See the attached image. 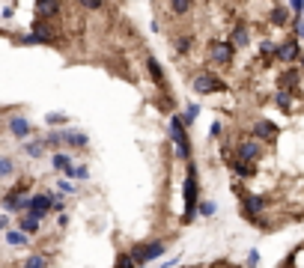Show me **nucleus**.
Here are the masks:
<instances>
[{
  "label": "nucleus",
  "mask_w": 304,
  "mask_h": 268,
  "mask_svg": "<svg viewBox=\"0 0 304 268\" xmlns=\"http://www.w3.org/2000/svg\"><path fill=\"white\" fill-rule=\"evenodd\" d=\"M87 134H81V131H66V143L69 146H75V149H87Z\"/></svg>",
  "instance_id": "20"
},
{
  "label": "nucleus",
  "mask_w": 304,
  "mask_h": 268,
  "mask_svg": "<svg viewBox=\"0 0 304 268\" xmlns=\"http://www.w3.org/2000/svg\"><path fill=\"white\" fill-rule=\"evenodd\" d=\"M233 42H212V48H209V57L218 63V66H230L233 63Z\"/></svg>",
  "instance_id": "10"
},
{
  "label": "nucleus",
  "mask_w": 304,
  "mask_h": 268,
  "mask_svg": "<svg viewBox=\"0 0 304 268\" xmlns=\"http://www.w3.org/2000/svg\"><path fill=\"white\" fill-rule=\"evenodd\" d=\"M298 81H301V72L298 69H286L280 74V90L283 93H298Z\"/></svg>",
  "instance_id": "12"
},
{
  "label": "nucleus",
  "mask_w": 304,
  "mask_h": 268,
  "mask_svg": "<svg viewBox=\"0 0 304 268\" xmlns=\"http://www.w3.org/2000/svg\"><path fill=\"white\" fill-rule=\"evenodd\" d=\"M24 268H48V259H45V256H39V253H36V256L24 259Z\"/></svg>",
  "instance_id": "27"
},
{
  "label": "nucleus",
  "mask_w": 304,
  "mask_h": 268,
  "mask_svg": "<svg viewBox=\"0 0 304 268\" xmlns=\"http://www.w3.org/2000/svg\"><path fill=\"white\" fill-rule=\"evenodd\" d=\"M278 134H280V128H278L272 120H265V117H262V120H256V122H253V137H256V140H275Z\"/></svg>",
  "instance_id": "11"
},
{
  "label": "nucleus",
  "mask_w": 304,
  "mask_h": 268,
  "mask_svg": "<svg viewBox=\"0 0 304 268\" xmlns=\"http://www.w3.org/2000/svg\"><path fill=\"white\" fill-rule=\"evenodd\" d=\"M18 229H21V233H24V236H33V233H36V229H39V220H36L33 215H24V218L18 220Z\"/></svg>",
  "instance_id": "19"
},
{
  "label": "nucleus",
  "mask_w": 304,
  "mask_h": 268,
  "mask_svg": "<svg viewBox=\"0 0 304 268\" xmlns=\"http://www.w3.org/2000/svg\"><path fill=\"white\" fill-rule=\"evenodd\" d=\"M275 60H280V63H292V60H298V63H301V48H298V39H295V36H289L286 42L278 45Z\"/></svg>",
  "instance_id": "9"
},
{
  "label": "nucleus",
  "mask_w": 304,
  "mask_h": 268,
  "mask_svg": "<svg viewBox=\"0 0 304 268\" xmlns=\"http://www.w3.org/2000/svg\"><path fill=\"white\" fill-rule=\"evenodd\" d=\"M164 253V244L161 242H146V244H134L131 247V259L137 262V265H146V262H152V259H158Z\"/></svg>",
  "instance_id": "4"
},
{
  "label": "nucleus",
  "mask_w": 304,
  "mask_h": 268,
  "mask_svg": "<svg viewBox=\"0 0 304 268\" xmlns=\"http://www.w3.org/2000/svg\"><path fill=\"white\" fill-rule=\"evenodd\" d=\"M60 12H63V6H60V3H51V0H48V3H45V0H39V3H36V15H39L42 21L60 15Z\"/></svg>",
  "instance_id": "14"
},
{
  "label": "nucleus",
  "mask_w": 304,
  "mask_h": 268,
  "mask_svg": "<svg viewBox=\"0 0 304 268\" xmlns=\"http://www.w3.org/2000/svg\"><path fill=\"white\" fill-rule=\"evenodd\" d=\"M301 69H304V57H301Z\"/></svg>",
  "instance_id": "39"
},
{
  "label": "nucleus",
  "mask_w": 304,
  "mask_h": 268,
  "mask_svg": "<svg viewBox=\"0 0 304 268\" xmlns=\"http://www.w3.org/2000/svg\"><path fill=\"white\" fill-rule=\"evenodd\" d=\"M265 197H256V194H248L245 200H242V215L248 218V220H253V223H259L262 218H259V212H265Z\"/></svg>",
  "instance_id": "6"
},
{
  "label": "nucleus",
  "mask_w": 304,
  "mask_h": 268,
  "mask_svg": "<svg viewBox=\"0 0 304 268\" xmlns=\"http://www.w3.org/2000/svg\"><path fill=\"white\" fill-rule=\"evenodd\" d=\"M51 164H54V170H63V173H66V170L72 167V158L66 155V152H54V155H51Z\"/></svg>",
  "instance_id": "21"
},
{
  "label": "nucleus",
  "mask_w": 304,
  "mask_h": 268,
  "mask_svg": "<svg viewBox=\"0 0 304 268\" xmlns=\"http://www.w3.org/2000/svg\"><path fill=\"white\" fill-rule=\"evenodd\" d=\"M0 176H3V179L12 176V158H0Z\"/></svg>",
  "instance_id": "31"
},
{
  "label": "nucleus",
  "mask_w": 304,
  "mask_h": 268,
  "mask_svg": "<svg viewBox=\"0 0 304 268\" xmlns=\"http://www.w3.org/2000/svg\"><path fill=\"white\" fill-rule=\"evenodd\" d=\"M45 122H48V125H66V122H69V117H66V113H48Z\"/></svg>",
  "instance_id": "29"
},
{
  "label": "nucleus",
  "mask_w": 304,
  "mask_h": 268,
  "mask_svg": "<svg viewBox=\"0 0 304 268\" xmlns=\"http://www.w3.org/2000/svg\"><path fill=\"white\" fill-rule=\"evenodd\" d=\"M9 131H12L18 140H24V137L30 134V122H27L24 117H9Z\"/></svg>",
  "instance_id": "15"
},
{
  "label": "nucleus",
  "mask_w": 304,
  "mask_h": 268,
  "mask_svg": "<svg viewBox=\"0 0 304 268\" xmlns=\"http://www.w3.org/2000/svg\"><path fill=\"white\" fill-rule=\"evenodd\" d=\"M191 9H194V3H188V0H173V3H170V12H176V15H185Z\"/></svg>",
  "instance_id": "25"
},
{
  "label": "nucleus",
  "mask_w": 304,
  "mask_h": 268,
  "mask_svg": "<svg viewBox=\"0 0 304 268\" xmlns=\"http://www.w3.org/2000/svg\"><path fill=\"white\" fill-rule=\"evenodd\" d=\"M230 42H233V48H245V45L251 42V30H248V24H245V21H239V24L233 27Z\"/></svg>",
  "instance_id": "13"
},
{
  "label": "nucleus",
  "mask_w": 304,
  "mask_h": 268,
  "mask_svg": "<svg viewBox=\"0 0 304 268\" xmlns=\"http://www.w3.org/2000/svg\"><path fill=\"white\" fill-rule=\"evenodd\" d=\"M146 72H149V78L164 90V72H161V66H158V60H155V57H146Z\"/></svg>",
  "instance_id": "16"
},
{
  "label": "nucleus",
  "mask_w": 304,
  "mask_h": 268,
  "mask_svg": "<svg viewBox=\"0 0 304 268\" xmlns=\"http://www.w3.org/2000/svg\"><path fill=\"white\" fill-rule=\"evenodd\" d=\"M236 158L245 161V164H253L262 158V143L256 137H248V140H236Z\"/></svg>",
  "instance_id": "3"
},
{
  "label": "nucleus",
  "mask_w": 304,
  "mask_h": 268,
  "mask_svg": "<svg viewBox=\"0 0 304 268\" xmlns=\"http://www.w3.org/2000/svg\"><path fill=\"white\" fill-rule=\"evenodd\" d=\"M230 170H233L239 179H253V176H256V167H253V164H245V161H239V158L230 164Z\"/></svg>",
  "instance_id": "18"
},
{
  "label": "nucleus",
  "mask_w": 304,
  "mask_h": 268,
  "mask_svg": "<svg viewBox=\"0 0 304 268\" xmlns=\"http://www.w3.org/2000/svg\"><path fill=\"white\" fill-rule=\"evenodd\" d=\"M191 48H194V36H179V39H176V51L179 54H188Z\"/></svg>",
  "instance_id": "24"
},
{
  "label": "nucleus",
  "mask_w": 304,
  "mask_h": 268,
  "mask_svg": "<svg viewBox=\"0 0 304 268\" xmlns=\"http://www.w3.org/2000/svg\"><path fill=\"white\" fill-rule=\"evenodd\" d=\"M269 21H272L275 27H286V24H292V18L286 15V6H283V3L272 6V15H269Z\"/></svg>",
  "instance_id": "17"
},
{
  "label": "nucleus",
  "mask_w": 304,
  "mask_h": 268,
  "mask_svg": "<svg viewBox=\"0 0 304 268\" xmlns=\"http://www.w3.org/2000/svg\"><path fill=\"white\" fill-rule=\"evenodd\" d=\"M21 45H39V39H36V36H33V33H27V36H24V39H21Z\"/></svg>",
  "instance_id": "33"
},
{
  "label": "nucleus",
  "mask_w": 304,
  "mask_h": 268,
  "mask_svg": "<svg viewBox=\"0 0 304 268\" xmlns=\"http://www.w3.org/2000/svg\"><path fill=\"white\" fill-rule=\"evenodd\" d=\"M221 128H224L221 122H212V125H209V134H212V137H218V134H221Z\"/></svg>",
  "instance_id": "36"
},
{
  "label": "nucleus",
  "mask_w": 304,
  "mask_h": 268,
  "mask_svg": "<svg viewBox=\"0 0 304 268\" xmlns=\"http://www.w3.org/2000/svg\"><path fill=\"white\" fill-rule=\"evenodd\" d=\"M170 134H173V143H176V158L191 164V146H188V134H185V122L182 120H170Z\"/></svg>",
  "instance_id": "2"
},
{
  "label": "nucleus",
  "mask_w": 304,
  "mask_h": 268,
  "mask_svg": "<svg viewBox=\"0 0 304 268\" xmlns=\"http://www.w3.org/2000/svg\"><path fill=\"white\" fill-rule=\"evenodd\" d=\"M33 36L39 39V45H54V42H60V36L54 33V24H51V21H42V18L33 21Z\"/></svg>",
  "instance_id": "7"
},
{
  "label": "nucleus",
  "mask_w": 304,
  "mask_h": 268,
  "mask_svg": "<svg viewBox=\"0 0 304 268\" xmlns=\"http://www.w3.org/2000/svg\"><path fill=\"white\" fill-rule=\"evenodd\" d=\"M117 268H137V262L131 259V253H120L117 256Z\"/></svg>",
  "instance_id": "30"
},
{
  "label": "nucleus",
  "mask_w": 304,
  "mask_h": 268,
  "mask_svg": "<svg viewBox=\"0 0 304 268\" xmlns=\"http://www.w3.org/2000/svg\"><path fill=\"white\" fill-rule=\"evenodd\" d=\"M81 6H84V9H101L104 3H99V0H87V3H81Z\"/></svg>",
  "instance_id": "34"
},
{
  "label": "nucleus",
  "mask_w": 304,
  "mask_h": 268,
  "mask_svg": "<svg viewBox=\"0 0 304 268\" xmlns=\"http://www.w3.org/2000/svg\"><path fill=\"white\" fill-rule=\"evenodd\" d=\"M45 152V143L42 140H33V143H24V155H30V158H39Z\"/></svg>",
  "instance_id": "22"
},
{
  "label": "nucleus",
  "mask_w": 304,
  "mask_h": 268,
  "mask_svg": "<svg viewBox=\"0 0 304 268\" xmlns=\"http://www.w3.org/2000/svg\"><path fill=\"white\" fill-rule=\"evenodd\" d=\"M57 188H60V191H63V194H72V191H75V188H72V182H66V179H63V182H60V185H57Z\"/></svg>",
  "instance_id": "35"
},
{
  "label": "nucleus",
  "mask_w": 304,
  "mask_h": 268,
  "mask_svg": "<svg viewBox=\"0 0 304 268\" xmlns=\"http://www.w3.org/2000/svg\"><path fill=\"white\" fill-rule=\"evenodd\" d=\"M6 244L21 247V244H27V236L21 233V229H9V233H6Z\"/></svg>",
  "instance_id": "23"
},
{
  "label": "nucleus",
  "mask_w": 304,
  "mask_h": 268,
  "mask_svg": "<svg viewBox=\"0 0 304 268\" xmlns=\"http://www.w3.org/2000/svg\"><path fill=\"white\" fill-rule=\"evenodd\" d=\"M275 104H278V107H280V110H289V104H292V96H289V93H283V90H280V93H278V96H275Z\"/></svg>",
  "instance_id": "28"
},
{
  "label": "nucleus",
  "mask_w": 304,
  "mask_h": 268,
  "mask_svg": "<svg viewBox=\"0 0 304 268\" xmlns=\"http://www.w3.org/2000/svg\"><path fill=\"white\" fill-rule=\"evenodd\" d=\"M197 113H200V104H188V107H185V113H182V122H185V125H191V122L197 120Z\"/></svg>",
  "instance_id": "26"
},
{
  "label": "nucleus",
  "mask_w": 304,
  "mask_h": 268,
  "mask_svg": "<svg viewBox=\"0 0 304 268\" xmlns=\"http://www.w3.org/2000/svg\"><path fill=\"white\" fill-rule=\"evenodd\" d=\"M215 212H218V206H215V203H209V200H203V203H200V215H206V218H212Z\"/></svg>",
  "instance_id": "32"
},
{
  "label": "nucleus",
  "mask_w": 304,
  "mask_h": 268,
  "mask_svg": "<svg viewBox=\"0 0 304 268\" xmlns=\"http://www.w3.org/2000/svg\"><path fill=\"white\" fill-rule=\"evenodd\" d=\"M185 215H182V223H191L194 218H197V212H200V203H197V197H200V185H197V164L191 161L185 167Z\"/></svg>",
  "instance_id": "1"
},
{
  "label": "nucleus",
  "mask_w": 304,
  "mask_h": 268,
  "mask_svg": "<svg viewBox=\"0 0 304 268\" xmlns=\"http://www.w3.org/2000/svg\"><path fill=\"white\" fill-rule=\"evenodd\" d=\"M54 203H57V194H36L33 203H30V215L36 220H42L48 215V209H54Z\"/></svg>",
  "instance_id": "8"
},
{
  "label": "nucleus",
  "mask_w": 304,
  "mask_h": 268,
  "mask_svg": "<svg viewBox=\"0 0 304 268\" xmlns=\"http://www.w3.org/2000/svg\"><path fill=\"white\" fill-rule=\"evenodd\" d=\"M9 223H12V220H9V215H3V218H0V226H3L6 233H9Z\"/></svg>",
  "instance_id": "38"
},
{
  "label": "nucleus",
  "mask_w": 304,
  "mask_h": 268,
  "mask_svg": "<svg viewBox=\"0 0 304 268\" xmlns=\"http://www.w3.org/2000/svg\"><path fill=\"white\" fill-rule=\"evenodd\" d=\"M256 262H259V253H256V250H251V256H248V265H251V268H253V265H256Z\"/></svg>",
  "instance_id": "37"
},
{
  "label": "nucleus",
  "mask_w": 304,
  "mask_h": 268,
  "mask_svg": "<svg viewBox=\"0 0 304 268\" xmlns=\"http://www.w3.org/2000/svg\"><path fill=\"white\" fill-rule=\"evenodd\" d=\"M191 87H194V93H200V96H212L215 90H227V84L224 81H218L215 74H194V81H191Z\"/></svg>",
  "instance_id": "5"
}]
</instances>
